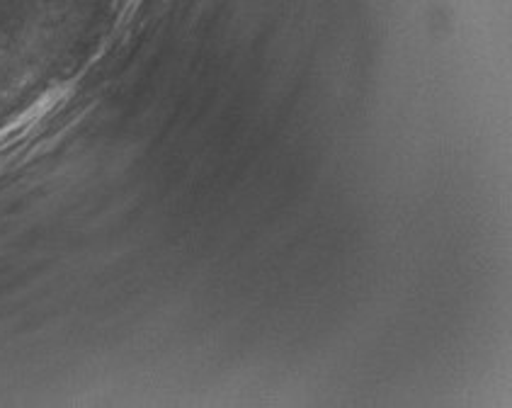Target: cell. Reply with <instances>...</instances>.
I'll return each mask as SVG.
<instances>
[{"instance_id":"6da1fadb","label":"cell","mask_w":512,"mask_h":408,"mask_svg":"<svg viewBox=\"0 0 512 408\" xmlns=\"http://www.w3.org/2000/svg\"><path fill=\"white\" fill-rule=\"evenodd\" d=\"M59 100H61V90L44 95V98L39 100L37 105H32L30 110H25L20 117L13 119V122H10L8 127L0 129V149H8L10 144L20 141L22 136L30 132L32 127H37V124L42 122V117L49 115V112L54 110L56 105H59Z\"/></svg>"}]
</instances>
